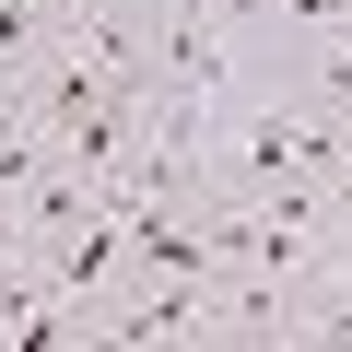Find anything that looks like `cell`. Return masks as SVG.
Masks as SVG:
<instances>
[]
</instances>
